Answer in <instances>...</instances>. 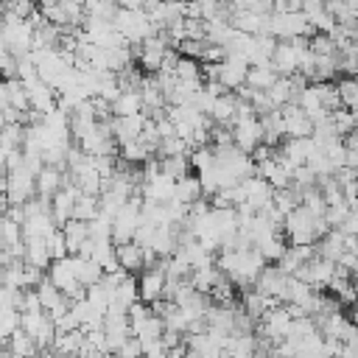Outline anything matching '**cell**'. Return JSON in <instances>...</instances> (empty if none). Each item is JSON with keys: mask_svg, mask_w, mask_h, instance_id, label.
I'll return each mask as SVG.
<instances>
[{"mask_svg": "<svg viewBox=\"0 0 358 358\" xmlns=\"http://www.w3.org/2000/svg\"><path fill=\"white\" fill-rule=\"evenodd\" d=\"M327 229L330 227H327L324 215H313L302 204H296L291 213L282 215V232L291 243H316Z\"/></svg>", "mask_w": 358, "mask_h": 358, "instance_id": "1", "label": "cell"}, {"mask_svg": "<svg viewBox=\"0 0 358 358\" xmlns=\"http://www.w3.org/2000/svg\"><path fill=\"white\" fill-rule=\"evenodd\" d=\"M131 302H137V280H134V274H126V277L109 291V305L129 308Z\"/></svg>", "mask_w": 358, "mask_h": 358, "instance_id": "25", "label": "cell"}, {"mask_svg": "<svg viewBox=\"0 0 358 358\" xmlns=\"http://www.w3.org/2000/svg\"><path fill=\"white\" fill-rule=\"evenodd\" d=\"M62 182H64V171H59V168H53V165H42V171L34 176L36 196H39L42 201H50L53 193L62 187Z\"/></svg>", "mask_w": 358, "mask_h": 358, "instance_id": "16", "label": "cell"}, {"mask_svg": "<svg viewBox=\"0 0 358 358\" xmlns=\"http://www.w3.org/2000/svg\"><path fill=\"white\" fill-rule=\"evenodd\" d=\"M280 120H282V137H310L313 131V120L296 103L280 106Z\"/></svg>", "mask_w": 358, "mask_h": 358, "instance_id": "8", "label": "cell"}, {"mask_svg": "<svg viewBox=\"0 0 358 358\" xmlns=\"http://www.w3.org/2000/svg\"><path fill=\"white\" fill-rule=\"evenodd\" d=\"M336 229L344 232V235H355V232H358V215H355V210H350V213L344 215V221H341Z\"/></svg>", "mask_w": 358, "mask_h": 358, "instance_id": "41", "label": "cell"}, {"mask_svg": "<svg viewBox=\"0 0 358 358\" xmlns=\"http://www.w3.org/2000/svg\"><path fill=\"white\" fill-rule=\"evenodd\" d=\"M285 238H282V232H271V235H266V238H260L257 243H255V249L260 252V257L266 260V263H277L280 260V255L285 252Z\"/></svg>", "mask_w": 358, "mask_h": 358, "instance_id": "26", "label": "cell"}, {"mask_svg": "<svg viewBox=\"0 0 358 358\" xmlns=\"http://www.w3.org/2000/svg\"><path fill=\"white\" fill-rule=\"evenodd\" d=\"M145 117H148L145 112H134V115H112V117H109V134H112V140H115L117 145L134 140V137L143 131Z\"/></svg>", "mask_w": 358, "mask_h": 358, "instance_id": "9", "label": "cell"}, {"mask_svg": "<svg viewBox=\"0 0 358 358\" xmlns=\"http://www.w3.org/2000/svg\"><path fill=\"white\" fill-rule=\"evenodd\" d=\"M59 229H62V235H64V249H67V255H76V252L81 249V243L90 238L87 221H78V218H67Z\"/></svg>", "mask_w": 358, "mask_h": 358, "instance_id": "21", "label": "cell"}, {"mask_svg": "<svg viewBox=\"0 0 358 358\" xmlns=\"http://www.w3.org/2000/svg\"><path fill=\"white\" fill-rule=\"evenodd\" d=\"M316 255V249H313V243H291V246H285V252L280 255V260H277V266L285 271V274H294L305 260H310Z\"/></svg>", "mask_w": 358, "mask_h": 358, "instance_id": "17", "label": "cell"}, {"mask_svg": "<svg viewBox=\"0 0 358 358\" xmlns=\"http://www.w3.org/2000/svg\"><path fill=\"white\" fill-rule=\"evenodd\" d=\"M145 0H115L117 8H143Z\"/></svg>", "mask_w": 358, "mask_h": 358, "instance_id": "43", "label": "cell"}, {"mask_svg": "<svg viewBox=\"0 0 358 358\" xmlns=\"http://www.w3.org/2000/svg\"><path fill=\"white\" fill-rule=\"evenodd\" d=\"M22 87H25V95H28V109H34L39 115L56 109V90L50 84H45L39 76L22 81Z\"/></svg>", "mask_w": 358, "mask_h": 358, "instance_id": "7", "label": "cell"}, {"mask_svg": "<svg viewBox=\"0 0 358 358\" xmlns=\"http://www.w3.org/2000/svg\"><path fill=\"white\" fill-rule=\"evenodd\" d=\"M336 95H338V106L355 112V106H358V84H355L352 76L336 78Z\"/></svg>", "mask_w": 358, "mask_h": 358, "instance_id": "29", "label": "cell"}, {"mask_svg": "<svg viewBox=\"0 0 358 358\" xmlns=\"http://www.w3.org/2000/svg\"><path fill=\"white\" fill-rule=\"evenodd\" d=\"M168 39L157 31V34H151V36H145L143 42H137V48L131 50L134 53V59H137V67L143 70V73H157L159 70V64H162V56L168 53Z\"/></svg>", "mask_w": 358, "mask_h": 358, "instance_id": "4", "label": "cell"}, {"mask_svg": "<svg viewBox=\"0 0 358 358\" xmlns=\"http://www.w3.org/2000/svg\"><path fill=\"white\" fill-rule=\"evenodd\" d=\"M333 358H358V347H355V338H350V341H341V347H338V352H336Z\"/></svg>", "mask_w": 358, "mask_h": 358, "instance_id": "42", "label": "cell"}, {"mask_svg": "<svg viewBox=\"0 0 358 358\" xmlns=\"http://www.w3.org/2000/svg\"><path fill=\"white\" fill-rule=\"evenodd\" d=\"M330 126H333V131H336L338 137L355 131V112H352V109H344V106L333 109V112H330Z\"/></svg>", "mask_w": 358, "mask_h": 358, "instance_id": "32", "label": "cell"}, {"mask_svg": "<svg viewBox=\"0 0 358 358\" xmlns=\"http://www.w3.org/2000/svg\"><path fill=\"white\" fill-rule=\"evenodd\" d=\"M36 3H39V8H45V6H56L59 0H36Z\"/></svg>", "mask_w": 358, "mask_h": 358, "instance_id": "44", "label": "cell"}, {"mask_svg": "<svg viewBox=\"0 0 358 358\" xmlns=\"http://www.w3.org/2000/svg\"><path fill=\"white\" fill-rule=\"evenodd\" d=\"M179 56H187V59H201V50H204V39H182L176 48H173Z\"/></svg>", "mask_w": 358, "mask_h": 358, "instance_id": "39", "label": "cell"}, {"mask_svg": "<svg viewBox=\"0 0 358 358\" xmlns=\"http://www.w3.org/2000/svg\"><path fill=\"white\" fill-rule=\"evenodd\" d=\"M112 355H115V358H140V355H143L140 338L129 333V336H126V338H123V341H120V344L112 350Z\"/></svg>", "mask_w": 358, "mask_h": 358, "instance_id": "37", "label": "cell"}, {"mask_svg": "<svg viewBox=\"0 0 358 358\" xmlns=\"http://www.w3.org/2000/svg\"><path fill=\"white\" fill-rule=\"evenodd\" d=\"M173 182H176V179H171V176H165V173L159 171L157 176L140 182V199H145V201H159V204H162V201L171 199Z\"/></svg>", "mask_w": 358, "mask_h": 358, "instance_id": "15", "label": "cell"}, {"mask_svg": "<svg viewBox=\"0 0 358 358\" xmlns=\"http://www.w3.org/2000/svg\"><path fill=\"white\" fill-rule=\"evenodd\" d=\"M120 157H123V162H129V165H143L145 159L154 157V148L145 145L140 137H134V140H129V143H120Z\"/></svg>", "mask_w": 358, "mask_h": 358, "instance_id": "27", "label": "cell"}, {"mask_svg": "<svg viewBox=\"0 0 358 358\" xmlns=\"http://www.w3.org/2000/svg\"><path fill=\"white\" fill-rule=\"evenodd\" d=\"M171 199H173V201H179V204H193L196 199H201L199 176H190V173L179 176V179L173 182V193H171Z\"/></svg>", "mask_w": 358, "mask_h": 358, "instance_id": "24", "label": "cell"}, {"mask_svg": "<svg viewBox=\"0 0 358 358\" xmlns=\"http://www.w3.org/2000/svg\"><path fill=\"white\" fill-rule=\"evenodd\" d=\"M182 31H185V39H204V20L185 17L182 20Z\"/></svg>", "mask_w": 358, "mask_h": 358, "instance_id": "40", "label": "cell"}, {"mask_svg": "<svg viewBox=\"0 0 358 358\" xmlns=\"http://www.w3.org/2000/svg\"><path fill=\"white\" fill-rule=\"evenodd\" d=\"M34 291H36V296H39V305H42V310H50V308H56L62 299H64V294L48 280V277H42L36 285H34Z\"/></svg>", "mask_w": 358, "mask_h": 358, "instance_id": "31", "label": "cell"}, {"mask_svg": "<svg viewBox=\"0 0 358 358\" xmlns=\"http://www.w3.org/2000/svg\"><path fill=\"white\" fill-rule=\"evenodd\" d=\"M235 106H238V95H235V92H221V95L213 101L207 117H210L213 123H218V126H232Z\"/></svg>", "mask_w": 358, "mask_h": 358, "instance_id": "19", "label": "cell"}, {"mask_svg": "<svg viewBox=\"0 0 358 358\" xmlns=\"http://www.w3.org/2000/svg\"><path fill=\"white\" fill-rule=\"evenodd\" d=\"M274 81H277V70H274L268 62H263V64H249L246 78H243V84H246L249 90H260V92H266Z\"/></svg>", "mask_w": 358, "mask_h": 358, "instance_id": "23", "label": "cell"}, {"mask_svg": "<svg viewBox=\"0 0 358 358\" xmlns=\"http://www.w3.org/2000/svg\"><path fill=\"white\" fill-rule=\"evenodd\" d=\"M112 28H115L129 45H137V42H143L145 36L157 34L143 8H117L115 17H112Z\"/></svg>", "mask_w": 358, "mask_h": 358, "instance_id": "3", "label": "cell"}, {"mask_svg": "<svg viewBox=\"0 0 358 358\" xmlns=\"http://www.w3.org/2000/svg\"><path fill=\"white\" fill-rule=\"evenodd\" d=\"M333 271H336V263H333V260L313 255L310 260H305V263L294 271V277L302 280V282H308L310 288H319V291H322V288L327 285V280L333 277Z\"/></svg>", "mask_w": 358, "mask_h": 358, "instance_id": "6", "label": "cell"}, {"mask_svg": "<svg viewBox=\"0 0 358 358\" xmlns=\"http://www.w3.org/2000/svg\"><path fill=\"white\" fill-rule=\"evenodd\" d=\"M115 260L123 271L129 274H137L145 268V257H143V246L137 241H123V243H115Z\"/></svg>", "mask_w": 358, "mask_h": 358, "instance_id": "13", "label": "cell"}, {"mask_svg": "<svg viewBox=\"0 0 358 358\" xmlns=\"http://www.w3.org/2000/svg\"><path fill=\"white\" fill-rule=\"evenodd\" d=\"M22 260L28 263V266H34V268H48V263H50V252H48V243H45V238H22Z\"/></svg>", "mask_w": 358, "mask_h": 358, "instance_id": "22", "label": "cell"}, {"mask_svg": "<svg viewBox=\"0 0 358 358\" xmlns=\"http://www.w3.org/2000/svg\"><path fill=\"white\" fill-rule=\"evenodd\" d=\"M87 229H90V238L92 241H112V218L98 213L95 218L87 221Z\"/></svg>", "mask_w": 358, "mask_h": 358, "instance_id": "35", "label": "cell"}, {"mask_svg": "<svg viewBox=\"0 0 358 358\" xmlns=\"http://www.w3.org/2000/svg\"><path fill=\"white\" fill-rule=\"evenodd\" d=\"M45 243H48V252H50V260H59V257H64V255H67V249H64V235H62V229H59V227L48 232V238H45Z\"/></svg>", "mask_w": 358, "mask_h": 358, "instance_id": "38", "label": "cell"}, {"mask_svg": "<svg viewBox=\"0 0 358 358\" xmlns=\"http://www.w3.org/2000/svg\"><path fill=\"white\" fill-rule=\"evenodd\" d=\"M162 285H165V274H162L159 257H157V263L154 266H145L143 274H140V280H137V299L145 302V305L157 302L162 296Z\"/></svg>", "mask_w": 358, "mask_h": 358, "instance_id": "10", "label": "cell"}, {"mask_svg": "<svg viewBox=\"0 0 358 358\" xmlns=\"http://www.w3.org/2000/svg\"><path fill=\"white\" fill-rule=\"evenodd\" d=\"M263 34L274 39H294V36H310L313 28L308 25L302 11H271L263 17Z\"/></svg>", "mask_w": 358, "mask_h": 358, "instance_id": "2", "label": "cell"}, {"mask_svg": "<svg viewBox=\"0 0 358 358\" xmlns=\"http://www.w3.org/2000/svg\"><path fill=\"white\" fill-rule=\"evenodd\" d=\"M159 171L171 179H179V176L190 173V162H187V157H159Z\"/></svg>", "mask_w": 358, "mask_h": 358, "instance_id": "34", "label": "cell"}, {"mask_svg": "<svg viewBox=\"0 0 358 358\" xmlns=\"http://www.w3.org/2000/svg\"><path fill=\"white\" fill-rule=\"evenodd\" d=\"M285 280H288V274L277 266V263H266L263 268H260V274L255 277V288L260 291V294H266V296H280V291H282V285H285Z\"/></svg>", "mask_w": 358, "mask_h": 358, "instance_id": "12", "label": "cell"}, {"mask_svg": "<svg viewBox=\"0 0 358 358\" xmlns=\"http://www.w3.org/2000/svg\"><path fill=\"white\" fill-rule=\"evenodd\" d=\"M241 305H243V310H246L255 322H260V316H263L271 305H277V299H274V296L260 294L255 285H246V288L241 291Z\"/></svg>", "mask_w": 358, "mask_h": 358, "instance_id": "18", "label": "cell"}, {"mask_svg": "<svg viewBox=\"0 0 358 358\" xmlns=\"http://www.w3.org/2000/svg\"><path fill=\"white\" fill-rule=\"evenodd\" d=\"M36 196V185H34V173L25 171L22 165L6 173V187H3V199L8 204H25L28 199Z\"/></svg>", "mask_w": 358, "mask_h": 358, "instance_id": "5", "label": "cell"}, {"mask_svg": "<svg viewBox=\"0 0 358 358\" xmlns=\"http://www.w3.org/2000/svg\"><path fill=\"white\" fill-rule=\"evenodd\" d=\"M246 70H249V64H246V62L224 56V62H218V84H221L227 92H235V90L243 84Z\"/></svg>", "mask_w": 358, "mask_h": 358, "instance_id": "14", "label": "cell"}, {"mask_svg": "<svg viewBox=\"0 0 358 358\" xmlns=\"http://www.w3.org/2000/svg\"><path fill=\"white\" fill-rule=\"evenodd\" d=\"M6 350H8L11 355H20V358H28V355H36V352H39L36 344H34V338H31L25 330H20V327L6 338Z\"/></svg>", "mask_w": 358, "mask_h": 358, "instance_id": "28", "label": "cell"}, {"mask_svg": "<svg viewBox=\"0 0 358 358\" xmlns=\"http://www.w3.org/2000/svg\"><path fill=\"white\" fill-rule=\"evenodd\" d=\"M98 215V196H87V193H78L76 201H73V218L78 221H90Z\"/></svg>", "mask_w": 358, "mask_h": 358, "instance_id": "33", "label": "cell"}, {"mask_svg": "<svg viewBox=\"0 0 358 358\" xmlns=\"http://www.w3.org/2000/svg\"><path fill=\"white\" fill-rule=\"evenodd\" d=\"M70 257V268H73V277L87 288V285H92V282H98L101 277H103V268L95 263V260H90V257H81V255H67Z\"/></svg>", "mask_w": 358, "mask_h": 358, "instance_id": "20", "label": "cell"}, {"mask_svg": "<svg viewBox=\"0 0 358 358\" xmlns=\"http://www.w3.org/2000/svg\"><path fill=\"white\" fill-rule=\"evenodd\" d=\"M20 327V310L0 305V344H6V338Z\"/></svg>", "mask_w": 358, "mask_h": 358, "instance_id": "36", "label": "cell"}, {"mask_svg": "<svg viewBox=\"0 0 358 358\" xmlns=\"http://www.w3.org/2000/svg\"><path fill=\"white\" fill-rule=\"evenodd\" d=\"M134 112H143L140 92L137 90H120V95L112 101V115H134Z\"/></svg>", "mask_w": 358, "mask_h": 358, "instance_id": "30", "label": "cell"}, {"mask_svg": "<svg viewBox=\"0 0 358 358\" xmlns=\"http://www.w3.org/2000/svg\"><path fill=\"white\" fill-rule=\"evenodd\" d=\"M229 134H232V143L241 151H246V154H252L260 145V123H257L255 115L252 117H243V120H235L229 126Z\"/></svg>", "mask_w": 358, "mask_h": 358, "instance_id": "11", "label": "cell"}]
</instances>
